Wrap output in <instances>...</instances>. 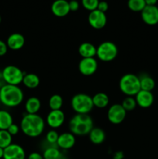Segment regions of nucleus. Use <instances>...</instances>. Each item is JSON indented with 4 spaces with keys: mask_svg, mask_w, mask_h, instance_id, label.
Here are the masks:
<instances>
[{
    "mask_svg": "<svg viewBox=\"0 0 158 159\" xmlns=\"http://www.w3.org/2000/svg\"><path fill=\"white\" fill-rule=\"evenodd\" d=\"M20 130L29 138H37L43 134L45 128V121L37 114L26 113L20 122Z\"/></svg>",
    "mask_w": 158,
    "mask_h": 159,
    "instance_id": "f257e3e1",
    "label": "nucleus"
},
{
    "mask_svg": "<svg viewBox=\"0 0 158 159\" xmlns=\"http://www.w3.org/2000/svg\"><path fill=\"white\" fill-rule=\"evenodd\" d=\"M24 99L23 92L18 85L6 84L0 88V102L7 107H16Z\"/></svg>",
    "mask_w": 158,
    "mask_h": 159,
    "instance_id": "f03ea898",
    "label": "nucleus"
},
{
    "mask_svg": "<svg viewBox=\"0 0 158 159\" xmlns=\"http://www.w3.org/2000/svg\"><path fill=\"white\" fill-rule=\"evenodd\" d=\"M93 127V120L89 114L76 113L69 121L70 132L74 136L88 135Z\"/></svg>",
    "mask_w": 158,
    "mask_h": 159,
    "instance_id": "7ed1b4c3",
    "label": "nucleus"
},
{
    "mask_svg": "<svg viewBox=\"0 0 158 159\" xmlns=\"http://www.w3.org/2000/svg\"><path fill=\"white\" fill-rule=\"evenodd\" d=\"M119 87L126 96H135L141 90L139 76L132 73L125 74L119 80Z\"/></svg>",
    "mask_w": 158,
    "mask_h": 159,
    "instance_id": "20e7f679",
    "label": "nucleus"
},
{
    "mask_svg": "<svg viewBox=\"0 0 158 159\" xmlns=\"http://www.w3.org/2000/svg\"><path fill=\"white\" fill-rule=\"evenodd\" d=\"M73 110L78 114H89L94 108L92 97L85 93L74 95L71 101Z\"/></svg>",
    "mask_w": 158,
    "mask_h": 159,
    "instance_id": "39448f33",
    "label": "nucleus"
},
{
    "mask_svg": "<svg viewBox=\"0 0 158 159\" xmlns=\"http://www.w3.org/2000/svg\"><path fill=\"white\" fill-rule=\"evenodd\" d=\"M118 55V48L112 41H104L98 46L96 57L104 62H109L114 60Z\"/></svg>",
    "mask_w": 158,
    "mask_h": 159,
    "instance_id": "423d86ee",
    "label": "nucleus"
},
{
    "mask_svg": "<svg viewBox=\"0 0 158 159\" xmlns=\"http://www.w3.org/2000/svg\"><path fill=\"white\" fill-rule=\"evenodd\" d=\"M2 75L6 84L19 85L20 83H23L25 74L18 67L15 65H8L2 70Z\"/></svg>",
    "mask_w": 158,
    "mask_h": 159,
    "instance_id": "0eeeda50",
    "label": "nucleus"
},
{
    "mask_svg": "<svg viewBox=\"0 0 158 159\" xmlns=\"http://www.w3.org/2000/svg\"><path fill=\"white\" fill-rule=\"evenodd\" d=\"M126 113L125 109L119 103H115L108 108L107 112L108 120L112 124H122L125 119Z\"/></svg>",
    "mask_w": 158,
    "mask_h": 159,
    "instance_id": "6e6552de",
    "label": "nucleus"
},
{
    "mask_svg": "<svg viewBox=\"0 0 158 159\" xmlns=\"http://www.w3.org/2000/svg\"><path fill=\"white\" fill-rule=\"evenodd\" d=\"M98 69V61L94 57L82 58L79 61L78 70L85 76H91L96 72Z\"/></svg>",
    "mask_w": 158,
    "mask_h": 159,
    "instance_id": "1a4fd4ad",
    "label": "nucleus"
},
{
    "mask_svg": "<svg viewBox=\"0 0 158 159\" xmlns=\"http://www.w3.org/2000/svg\"><path fill=\"white\" fill-rule=\"evenodd\" d=\"M88 21L90 26L96 30L102 29L107 23V17L105 12L95 9L90 12L88 16Z\"/></svg>",
    "mask_w": 158,
    "mask_h": 159,
    "instance_id": "9d476101",
    "label": "nucleus"
},
{
    "mask_svg": "<svg viewBox=\"0 0 158 159\" xmlns=\"http://www.w3.org/2000/svg\"><path fill=\"white\" fill-rule=\"evenodd\" d=\"M141 18L146 24L154 26L158 23V7L156 6H146L141 12Z\"/></svg>",
    "mask_w": 158,
    "mask_h": 159,
    "instance_id": "9b49d317",
    "label": "nucleus"
},
{
    "mask_svg": "<svg viewBox=\"0 0 158 159\" xmlns=\"http://www.w3.org/2000/svg\"><path fill=\"white\" fill-rule=\"evenodd\" d=\"M64 120L65 115L61 110H50L46 118V123L47 125L54 130L61 127L64 123Z\"/></svg>",
    "mask_w": 158,
    "mask_h": 159,
    "instance_id": "f8f14e48",
    "label": "nucleus"
},
{
    "mask_svg": "<svg viewBox=\"0 0 158 159\" xmlns=\"http://www.w3.org/2000/svg\"><path fill=\"white\" fill-rule=\"evenodd\" d=\"M3 159H26V152L20 144H11L4 149Z\"/></svg>",
    "mask_w": 158,
    "mask_h": 159,
    "instance_id": "ddd939ff",
    "label": "nucleus"
},
{
    "mask_svg": "<svg viewBox=\"0 0 158 159\" xmlns=\"http://www.w3.org/2000/svg\"><path fill=\"white\" fill-rule=\"evenodd\" d=\"M135 99L137 106L143 109L149 108L151 107L154 101V96L152 92L140 90L135 96Z\"/></svg>",
    "mask_w": 158,
    "mask_h": 159,
    "instance_id": "4468645a",
    "label": "nucleus"
},
{
    "mask_svg": "<svg viewBox=\"0 0 158 159\" xmlns=\"http://www.w3.org/2000/svg\"><path fill=\"white\" fill-rule=\"evenodd\" d=\"M51 12L57 17H64L71 12L69 2L67 0H55L51 5Z\"/></svg>",
    "mask_w": 158,
    "mask_h": 159,
    "instance_id": "2eb2a0df",
    "label": "nucleus"
},
{
    "mask_svg": "<svg viewBox=\"0 0 158 159\" xmlns=\"http://www.w3.org/2000/svg\"><path fill=\"white\" fill-rule=\"evenodd\" d=\"M76 142L75 136L71 132H64L59 134L57 146L63 150H69L72 148Z\"/></svg>",
    "mask_w": 158,
    "mask_h": 159,
    "instance_id": "dca6fc26",
    "label": "nucleus"
},
{
    "mask_svg": "<svg viewBox=\"0 0 158 159\" xmlns=\"http://www.w3.org/2000/svg\"><path fill=\"white\" fill-rule=\"evenodd\" d=\"M7 46L12 51L22 49L25 44V37L19 33H14L9 35L7 38Z\"/></svg>",
    "mask_w": 158,
    "mask_h": 159,
    "instance_id": "f3484780",
    "label": "nucleus"
},
{
    "mask_svg": "<svg viewBox=\"0 0 158 159\" xmlns=\"http://www.w3.org/2000/svg\"><path fill=\"white\" fill-rule=\"evenodd\" d=\"M97 48L89 42H84L78 47V53L82 58L94 57L96 56Z\"/></svg>",
    "mask_w": 158,
    "mask_h": 159,
    "instance_id": "a211bd4d",
    "label": "nucleus"
},
{
    "mask_svg": "<svg viewBox=\"0 0 158 159\" xmlns=\"http://www.w3.org/2000/svg\"><path fill=\"white\" fill-rule=\"evenodd\" d=\"M41 108V102L36 96L28 98L25 103V110L28 114H37Z\"/></svg>",
    "mask_w": 158,
    "mask_h": 159,
    "instance_id": "6ab92c4d",
    "label": "nucleus"
},
{
    "mask_svg": "<svg viewBox=\"0 0 158 159\" xmlns=\"http://www.w3.org/2000/svg\"><path fill=\"white\" fill-rule=\"evenodd\" d=\"M88 138L90 141L94 144H102L105 140V133L102 128L93 127L92 130L88 134Z\"/></svg>",
    "mask_w": 158,
    "mask_h": 159,
    "instance_id": "aec40b11",
    "label": "nucleus"
},
{
    "mask_svg": "<svg viewBox=\"0 0 158 159\" xmlns=\"http://www.w3.org/2000/svg\"><path fill=\"white\" fill-rule=\"evenodd\" d=\"M92 102L94 107L103 109L108 107L109 104V97L105 93H98L92 97Z\"/></svg>",
    "mask_w": 158,
    "mask_h": 159,
    "instance_id": "412c9836",
    "label": "nucleus"
},
{
    "mask_svg": "<svg viewBox=\"0 0 158 159\" xmlns=\"http://www.w3.org/2000/svg\"><path fill=\"white\" fill-rule=\"evenodd\" d=\"M40 78L34 73H27L24 75L23 80V84L28 89H33L37 88L40 85Z\"/></svg>",
    "mask_w": 158,
    "mask_h": 159,
    "instance_id": "4be33fe9",
    "label": "nucleus"
},
{
    "mask_svg": "<svg viewBox=\"0 0 158 159\" xmlns=\"http://www.w3.org/2000/svg\"><path fill=\"white\" fill-rule=\"evenodd\" d=\"M141 90L152 92L155 87V81L147 74H142L139 76Z\"/></svg>",
    "mask_w": 158,
    "mask_h": 159,
    "instance_id": "5701e85b",
    "label": "nucleus"
},
{
    "mask_svg": "<svg viewBox=\"0 0 158 159\" xmlns=\"http://www.w3.org/2000/svg\"><path fill=\"white\" fill-rule=\"evenodd\" d=\"M13 124V119L10 113L6 110H0V130H7Z\"/></svg>",
    "mask_w": 158,
    "mask_h": 159,
    "instance_id": "b1692460",
    "label": "nucleus"
},
{
    "mask_svg": "<svg viewBox=\"0 0 158 159\" xmlns=\"http://www.w3.org/2000/svg\"><path fill=\"white\" fill-rule=\"evenodd\" d=\"M63 98L60 95L54 94L50 96L49 99V107L50 108L51 110H61L62 107H63Z\"/></svg>",
    "mask_w": 158,
    "mask_h": 159,
    "instance_id": "393cba45",
    "label": "nucleus"
},
{
    "mask_svg": "<svg viewBox=\"0 0 158 159\" xmlns=\"http://www.w3.org/2000/svg\"><path fill=\"white\" fill-rule=\"evenodd\" d=\"M60 151L59 150L57 146L52 145L50 147L46 148L43 153V159H57L60 157Z\"/></svg>",
    "mask_w": 158,
    "mask_h": 159,
    "instance_id": "a878e982",
    "label": "nucleus"
},
{
    "mask_svg": "<svg viewBox=\"0 0 158 159\" xmlns=\"http://www.w3.org/2000/svg\"><path fill=\"white\" fill-rule=\"evenodd\" d=\"M12 141V136L7 130H0V148L5 149L10 145Z\"/></svg>",
    "mask_w": 158,
    "mask_h": 159,
    "instance_id": "bb28decb",
    "label": "nucleus"
},
{
    "mask_svg": "<svg viewBox=\"0 0 158 159\" xmlns=\"http://www.w3.org/2000/svg\"><path fill=\"white\" fill-rule=\"evenodd\" d=\"M129 9L133 12H142L143 9L146 7V2L144 0H128Z\"/></svg>",
    "mask_w": 158,
    "mask_h": 159,
    "instance_id": "cd10ccee",
    "label": "nucleus"
},
{
    "mask_svg": "<svg viewBox=\"0 0 158 159\" xmlns=\"http://www.w3.org/2000/svg\"><path fill=\"white\" fill-rule=\"evenodd\" d=\"M125 110L126 112L133 111L135 108L136 107L137 104H136V99L133 96H126L125 99L122 100V102L121 103Z\"/></svg>",
    "mask_w": 158,
    "mask_h": 159,
    "instance_id": "c85d7f7f",
    "label": "nucleus"
},
{
    "mask_svg": "<svg viewBox=\"0 0 158 159\" xmlns=\"http://www.w3.org/2000/svg\"><path fill=\"white\" fill-rule=\"evenodd\" d=\"M99 2V0H81L82 6L90 12L97 9Z\"/></svg>",
    "mask_w": 158,
    "mask_h": 159,
    "instance_id": "c756f323",
    "label": "nucleus"
},
{
    "mask_svg": "<svg viewBox=\"0 0 158 159\" xmlns=\"http://www.w3.org/2000/svg\"><path fill=\"white\" fill-rule=\"evenodd\" d=\"M59 134L55 130H51L47 132L46 134V142L49 143L51 145L57 146V140H58Z\"/></svg>",
    "mask_w": 158,
    "mask_h": 159,
    "instance_id": "7c9ffc66",
    "label": "nucleus"
},
{
    "mask_svg": "<svg viewBox=\"0 0 158 159\" xmlns=\"http://www.w3.org/2000/svg\"><path fill=\"white\" fill-rule=\"evenodd\" d=\"M7 130H8V132H9V133L12 135V136H15V135L18 134L19 132H20V127H19L17 124H14L13 123V124H12V125H11L10 127L7 129Z\"/></svg>",
    "mask_w": 158,
    "mask_h": 159,
    "instance_id": "2f4dec72",
    "label": "nucleus"
},
{
    "mask_svg": "<svg viewBox=\"0 0 158 159\" xmlns=\"http://www.w3.org/2000/svg\"><path fill=\"white\" fill-rule=\"evenodd\" d=\"M108 4L107 3V2L104 1V0H102V1H99V5H98V8H97L98 10L101 11V12H105H105L108 10Z\"/></svg>",
    "mask_w": 158,
    "mask_h": 159,
    "instance_id": "473e14b6",
    "label": "nucleus"
},
{
    "mask_svg": "<svg viewBox=\"0 0 158 159\" xmlns=\"http://www.w3.org/2000/svg\"><path fill=\"white\" fill-rule=\"evenodd\" d=\"M79 6H80V5H79V2L77 0H71V1L69 2L70 10L71 12H76V11L78 10Z\"/></svg>",
    "mask_w": 158,
    "mask_h": 159,
    "instance_id": "72a5a7b5",
    "label": "nucleus"
},
{
    "mask_svg": "<svg viewBox=\"0 0 158 159\" xmlns=\"http://www.w3.org/2000/svg\"><path fill=\"white\" fill-rule=\"evenodd\" d=\"M8 48H9L7 46V43L3 41V40H0V57L4 56L7 53Z\"/></svg>",
    "mask_w": 158,
    "mask_h": 159,
    "instance_id": "f704fd0d",
    "label": "nucleus"
},
{
    "mask_svg": "<svg viewBox=\"0 0 158 159\" xmlns=\"http://www.w3.org/2000/svg\"><path fill=\"white\" fill-rule=\"evenodd\" d=\"M27 159H43V155L38 152H32L28 155Z\"/></svg>",
    "mask_w": 158,
    "mask_h": 159,
    "instance_id": "c9c22d12",
    "label": "nucleus"
},
{
    "mask_svg": "<svg viewBox=\"0 0 158 159\" xmlns=\"http://www.w3.org/2000/svg\"><path fill=\"white\" fill-rule=\"evenodd\" d=\"M124 158V153L121 151L115 152L113 155V159H123Z\"/></svg>",
    "mask_w": 158,
    "mask_h": 159,
    "instance_id": "e433bc0d",
    "label": "nucleus"
},
{
    "mask_svg": "<svg viewBox=\"0 0 158 159\" xmlns=\"http://www.w3.org/2000/svg\"><path fill=\"white\" fill-rule=\"evenodd\" d=\"M147 6H156L157 0H144Z\"/></svg>",
    "mask_w": 158,
    "mask_h": 159,
    "instance_id": "4c0bfd02",
    "label": "nucleus"
},
{
    "mask_svg": "<svg viewBox=\"0 0 158 159\" xmlns=\"http://www.w3.org/2000/svg\"><path fill=\"white\" fill-rule=\"evenodd\" d=\"M3 155H4V149L0 148V159L3 158Z\"/></svg>",
    "mask_w": 158,
    "mask_h": 159,
    "instance_id": "58836bf2",
    "label": "nucleus"
},
{
    "mask_svg": "<svg viewBox=\"0 0 158 159\" xmlns=\"http://www.w3.org/2000/svg\"><path fill=\"white\" fill-rule=\"evenodd\" d=\"M57 159H66V158H65L64 156L63 155H62V154H60V157H59Z\"/></svg>",
    "mask_w": 158,
    "mask_h": 159,
    "instance_id": "ea45409f",
    "label": "nucleus"
},
{
    "mask_svg": "<svg viewBox=\"0 0 158 159\" xmlns=\"http://www.w3.org/2000/svg\"><path fill=\"white\" fill-rule=\"evenodd\" d=\"M1 21H2V18H1V16H0V23H1Z\"/></svg>",
    "mask_w": 158,
    "mask_h": 159,
    "instance_id": "a19ab883",
    "label": "nucleus"
}]
</instances>
